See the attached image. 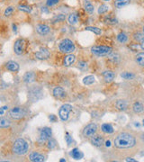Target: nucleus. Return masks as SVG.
<instances>
[{
	"label": "nucleus",
	"instance_id": "obj_4",
	"mask_svg": "<svg viewBox=\"0 0 144 162\" xmlns=\"http://www.w3.org/2000/svg\"><path fill=\"white\" fill-rule=\"evenodd\" d=\"M91 52L98 57L108 56L112 53V48L109 46H105V45L93 46L91 48Z\"/></svg>",
	"mask_w": 144,
	"mask_h": 162
},
{
	"label": "nucleus",
	"instance_id": "obj_36",
	"mask_svg": "<svg viewBox=\"0 0 144 162\" xmlns=\"http://www.w3.org/2000/svg\"><path fill=\"white\" fill-rule=\"evenodd\" d=\"M86 30L91 31V32H95V34H97V35H100L101 34H102V31H101V29H99V28H97V27L88 26V27H86Z\"/></svg>",
	"mask_w": 144,
	"mask_h": 162
},
{
	"label": "nucleus",
	"instance_id": "obj_29",
	"mask_svg": "<svg viewBox=\"0 0 144 162\" xmlns=\"http://www.w3.org/2000/svg\"><path fill=\"white\" fill-rule=\"evenodd\" d=\"M68 22H69V23L71 24V25H74V24L78 23V16L75 14H70L69 15V17H68Z\"/></svg>",
	"mask_w": 144,
	"mask_h": 162
},
{
	"label": "nucleus",
	"instance_id": "obj_6",
	"mask_svg": "<svg viewBox=\"0 0 144 162\" xmlns=\"http://www.w3.org/2000/svg\"><path fill=\"white\" fill-rule=\"evenodd\" d=\"M72 111V105L69 104H65L63 105H61L60 110H59V116H60L61 120L63 122H66L68 119H69L70 113Z\"/></svg>",
	"mask_w": 144,
	"mask_h": 162
},
{
	"label": "nucleus",
	"instance_id": "obj_7",
	"mask_svg": "<svg viewBox=\"0 0 144 162\" xmlns=\"http://www.w3.org/2000/svg\"><path fill=\"white\" fill-rule=\"evenodd\" d=\"M42 95H43V92H42L41 89L38 86L32 87L28 92L29 98L32 102H37L38 100H40L41 98Z\"/></svg>",
	"mask_w": 144,
	"mask_h": 162
},
{
	"label": "nucleus",
	"instance_id": "obj_32",
	"mask_svg": "<svg viewBox=\"0 0 144 162\" xmlns=\"http://www.w3.org/2000/svg\"><path fill=\"white\" fill-rule=\"evenodd\" d=\"M121 77L126 80H130L134 78V75L131 72H123V73H121Z\"/></svg>",
	"mask_w": 144,
	"mask_h": 162
},
{
	"label": "nucleus",
	"instance_id": "obj_26",
	"mask_svg": "<svg viewBox=\"0 0 144 162\" xmlns=\"http://www.w3.org/2000/svg\"><path fill=\"white\" fill-rule=\"evenodd\" d=\"M130 4V0H115L114 5L117 8H122Z\"/></svg>",
	"mask_w": 144,
	"mask_h": 162
},
{
	"label": "nucleus",
	"instance_id": "obj_43",
	"mask_svg": "<svg viewBox=\"0 0 144 162\" xmlns=\"http://www.w3.org/2000/svg\"><path fill=\"white\" fill-rule=\"evenodd\" d=\"M86 67H87V63L86 62H84V61H79V68L84 69V68H86Z\"/></svg>",
	"mask_w": 144,
	"mask_h": 162
},
{
	"label": "nucleus",
	"instance_id": "obj_38",
	"mask_svg": "<svg viewBox=\"0 0 144 162\" xmlns=\"http://www.w3.org/2000/svg\"><path fill=\"white\" fill-rule=\"evenodd\" d=\"M94 5H93L91 3H87L86 5H85V10H86L88 14H92L93 12H94Z\"/></svg>",
	"mask_w": 144,
	"mask_h": 162
},
{
	"label": "nucleus",
	"instance_id": "obj_9",
	"mask_svg": "<svg viewBox=\"0 0 144 162\" xmlns=\"http://www.w3.org/2000/svg\"><path fill=\"white\" fill-rule=\"evenodd\" d=\"M97 125L96 124H89L83 130V135L85 138H92L96 134Z\"/></svg>",
	"mask_w": 144,
	"mask_h": 162
},
{
	"label": "nucleus",
	"instance_id": "obj_35",
	"mask_svg": "<svg viewBox=\"0 0 144 162\" xmlns=\"http://www.w3.org/2000/svg\"><path fill=\"white\" fill-rule=\"evenodd\" d=\"M65 19H66V15L61 14H58L55 16V17L53 18V22L54 23H61V22H63Z\"/></svg>",
	"mask_w": 144,
	"mask_h": 162
},
{
	"label": "nucleus",
	"instance_id": "obj_2",
	"mask_svg": "<svg viewBox=\"0 0 144 162\" xmlns=\"http://www.w3.org/2000/svg\"><path fill=\"white\" fill-rule=\"evenodd\" d=\"M29 149L27 141H25L23 139H17L13 144L12 150L15 155L22 156L26 154Z\"/></svg>",
	"mask_w": 144,
	"mask_h": 162
},
{
	"label": "nucleus",
	"instance_id": "obj_45",
	"mask_svg": "<svg viewBox=\"0 0 144 162\" xmlns=\"http://www.w3.org/2000/svg\"><path fill=\"white\" fill-rule=\"evenodd\" d=\"M140 47L142 49V50L144 51V39L141 41V43H140Z\"/></svg>",
	"mask_w": 144,
	"mask_h": 162
},
{
	"label": "nucleus",
	"instance_id": "obj_34",
	"mask_svg": "<svg viewBox=\"0 0 144 162\" xmlns=\"http://www.w3.org/2000/svg\"><path fill=\"white\" fill-rule=\"evenodd\" d=\"M18 9L23 12H26V13H31L32 12V8L29 5H18Z\"/></svg>",
	"mask_w": 144,
	"mask_h": 162
},
{
	"label": "nucleus",
	"instance_id": "obj_12",
	"mask_svg": "<svg viewBox=\"0 0 144 162\" xmlns=\"http://www.w3.org/2000/svg\"><path fill=\"white\" fill-rule=\"evenodd\" d=\"M35 78H36V75L34 72L32 71H29V72H26L25 74L23 75V81L24 83L26 84H29V83H32L33 81L35 80Z\"/></svg>",
	"mask_w": 144,
	"mask_h": 162
},
{
	"label": "nucleus",
	"instance_id": "obj_27",
	"mask_svg": "<svg viewBox=\"0 0 144 162\" xmlns=\"http://www.w3.org/2000/svg\"><path fill=\"white\" fill-rule=\"evenodd\" d=\"M95 80H96V78H95V77L94 76H92V75H89V76H87V77H85L84 78V79H83V83L85 84V85H92L93 83L95 82Z\"/></svg>",
	"mask_w": 144,
	"mask_h": 162
},
{
	"label": "nucleus",
	"instance_id": "obj_44",
	"mask_svg": "<svg viewBox=\"0 0 144 162\" xmlns=\"http://www.w3.org/2000/svg\"><path fill=\"white\" fill-rule=\"evenodd\" d=\"M7 108H8L7 106H3V107H1V111H0V115H4V112H5V110H6Z\"/></svg>",
	"mask_w": 144,
	"mask_h": 162
},
{
	"label": "nucleus",
	"instance_id": "obj_49",
	"mask_svg": "<svg viewBox=\"0 0 144 162\" xmlns=\"http://www.w3.org/2000/svg\"><path fill=\"white\" fill-rule=\"evenodd\" d=\"M61 162H66V160L62 159H61Z\"/></svg>",
	"mask_w": 144,
	"mask_h": 162
},
{
	"label": "nucleus",
	"instance_id": "obj_25",
	"mask_svg": "<svg viewBox=\"0 0 144 162\" xmlns=\"http://www.w3.org/2000/svg\"><path fill=\"white\" fill-rule=\"evenodd\" d=\"M104 22L108 23V24H116L117 23V19L112 14H108V15H105L104 17Z\"/></svg>",
	"mask_w": 144,
	"mask_h": 162
},
{
	"label": "nucleus",
	"instance_id": "obj_39",
	"mask_svg": "<svg viewBox=\"0 0 144 162\" xmlns=\"http://www.w3.org/2000/svg\"><path fill=\"white\" fill-rule=\"evenodd\" d=\"M133 38L136 42H141V41L144 39V34H141V32H136V34H133Z\"/></svg>",
	"mask_w": 144,
	"mask_h": 162
},
{
	"label": "nucleus",
	"instance_id": "obj_48",
	"mask_svg": "<svg viewBox=\"0 0 144 162\" xmlns=\"http://www.w3.org/2000/svg\"><path fill=\"white\" fill-rule=\"evenodd\" d=\"M13 30H14V32H16V26L14 25V24L13 25Z\"/></svg>",
	"mask_w": 144,
	"mask_h": 162
},
{
	"label": "nucleus",
	"instance_id": "obj_8",
	"mask_svg": "<svg viewBox=\"0 0 144 162\" xmlns=\"http://www.w3.org/2000/svg\"><path fill=\"white\" fill-rule=\"evenodd\" d=\"M26 113H25V111L23 108L20 107V106H14L13 108L10 109L9 112V115L11 118L14 119V120H19L22 119Z\"/></svg>",
	"mask_w": 144,
	"mask_h": 162
},
{
	"label": "nucleus",
	"instance_id": "obj_31",
	"mask_svg": "<svg viewBox=\"0 0 144 162\" xmlns=\"http://www.w3.org/2000/svg\"><path fill=\"white\" fill-rule=\"evenodd\" d=\"M14 11V6H8L4 12V15L6 16V17H9V16H11L13 14Z\"/></svg>",
	"mask_w": 144,
	"mask_h": 162
},
{
	"label": "nucleus",
	"instance_id": "obj_41",
	"mask_svg": "<svg viewBox=\"0 0 144 162\" xmlns=\"http://www.w3.org/2000/svg\"><path fill=\"white\" fill-rule=\"evenodd\" d=\"M59 2H60V0H47L46 5H47V6H53V5H57Z\"/></svg>",
	"mask_w": 144,
	"mask_h": 162
},
{
	"label": "nucleus",
	"instance_id": "obj_50",
	"mask_svg": "<svg viewBox=\"0 0 144 162\" xmlns=\"http://www.w3.org/2000/svg\"><path fill=\"white\" fill-rule=\"evenodd\" d=\"M103 1H105V2H106V1H110V0H103Z\"/></svg>",
	"mask_w": 144,
	"mask_h": 162
},
{
	"label": "nucleus",
	"instance_id": "obj_46",
	"mask_svg": "<svg viewBox=\"0 0 144 162\" xmlns=\"http://www.w3.org/2000/svg\"><path fill=\"white\" fill-rule=\"evenodd\" d=\"M125 160H126V161H132V162H136V160L133 159H132V158H127Z\"/></svg>",
	"mask_w": 144,
	"mask_h": 162
},
{
	"label": "nucleus",
	"instance_id": "obj_22",
	"mask_svg": "<svg viewBox=\"0 0 144 162\" xmlns=\"http://www.w3.org/2000/svg\"><path fill=\"white\" fill-rule=\"evenodd\" d=\"M135 61L141 67H144V52L138 53L135 56Z\"/></svg>",
	"mask_w": 144,
	"mask_h": 162
},
{
	"label": "nucleus",
	"instance_id": "obj_23",
	"mask_svg": "<svg viewBox=\"0 0 144 162\" xmlns=\"http://www.w3.org/2000/svg\"><path fill=\"white\" fill-rule=\"evenodd\" d=\"M101 129H102V132L107 134L113 133L114 132V128L111 124H104L102 126H101Z\"/></svg>",
	"mask_w": 144,
	"mask_h": 162
},
{
	"label": "nucleus",
	"instance_id": "obj_37",
	"mask_svg": "<svg viewBox=\"0 0 144 162\" xmlns=\"http://www.w3.org/2000/svg\"><path fill=\"white\" fill-rule=\"evenodd\" d=\"M47 145H48L49 149H50V150H53L54 148H56V146H57V142H56V141H55V140H53V139H52V138H50V139H49V140H48Z\"/></svg>",
	"mask_w": 144,
	"mask_h": 162
},
{
	"label": "nucleus",
	"instance_id": "obj_10",
	"mask_svg": "<svg viewBox=\"0 0 144 162\" xmlns=\"http://www.w3.org/2000/svg\"><path fill=\"white\" fill-rule=\"evenodd\" d=\"M52 134V129H50V128H49V127L42 128L40 131L39 141H41V142H45L46 141L50 139Z\"/></svg>",
	"mask_w": 144,
	"mask_h": 162
},
{
	"label": "nucleus",
	"instance_id": "obj_40",
	"mask_svg": "<svg viewBox=\"0 0 144 162\" xmlns=\"http://www.w3.org/2000/svg\"><path fill=\"white\" fill-rule=\"evenodd\" d=\"M65 141H66V142H67V144L68 145H71V143L73 142V139H72V137H71V135L69 133V132H66L65 133Z\"/></svg>",
	"mask_w": 144,
	"mask_h": 162
},
{
	"label": "nucleus",
	"instance_id": "obj_14",
	"mask_svg": "<svg viewBox=\"0 0 144 162\" xmlns=\"http://www.w3.org/2000/svg\"><path fill=\"white\" fill-rule=\"evenodd\" d=\"M102 75H103L104 79L105 80V82L107 83L112 82L115 78V73L112 70H105L102 73Z\"/></svg>",
	"mask_w": 144,
	"mask_h": 162
},
{
	"label": "nucleus",
	"instance_id": "obj_42",
	"mask_svg": "<svg viewBox=\"0 0 144 162\" xmlns=\"http://www.w3.org/2000/svg\"><path fill=\"white\" fill-rule=\"evenodd\" d=\"M49 119H50V122H52V123H55V122L57 121V117L54 115H49Z\"/></svg>",
	"mask_w": 144,
	"mask_h": 162
},
{
	"label": "nucleus",
	"instance_id": "obj_17",
	"mask_svg": "<svg viewBox=\"0 0 144 162\" xmlns=\"http://www.w3.org/2000/svg\"><path fill=\"white\" fill-rule=\"evenodd\" d=\"M76 60V56L73 54H68L63 58V65L66 67L71 66Z\"/></svg>",
	"mask_w": 144,
	"mask_h": 162
},
{
	"label": "nucleus",
	"instance_id": "obj_20",
	"mask_svg": "<svg viewBox=\"0 0 144 162\" xmlns=\"http://www.w3.org/2000/svg\"><path fill=\"white\" fill-rule=\"evenodd\" d=\"M127 106H128V104L125 100H117L115 102V107L119 110V111H124L127 109Z\"/></svg>",
	"mask_w": 144,
	"mask_h": 162
},
{
	"label": "nucleus",
	"instance_id": "obj_24",
	"mask_svg": "<svg viewBox=\"0 0 144 162\" xmlns=\"http://www.w3.org/2000/svg\"><path fill=\"white\" fill-rule=\"evenodd\" d=\"M71 156L73 159H81L83 158V153L79 150V149H73L72 151H71Z\"/></svg>",
	"mask_w": 144,
	"mask_h": 162
},
{
	"label": "nucleus",
	"instance_id": "obj_11",
	"mask_svg": "<svg viewBox=\"0 0 144 162\" xmlns=\"http://www.w3.org/2000/svg\"><path fill=\"white\" fill-rule=\"evenodd\" d=\"M29 159L33 162H42L45 160V157L39 152H32L29 155Z\"/></svg>",
	"mask_w": 144,
	"mask_h": 162
},
{
	"label": "nucleus",
	"instance_id": "obj_21",
	"mask_svg": "<svg viewBox=\"0 0 144 162\" xmlns=\"http://www.w3.org/2000/svg\"><path fill=\"white\" fill-rule=\"evenodd\" d=\"M132 109H133L134 113H140L144 111V106L141 102H135L132 105Z\"/></svg>",
	"mask_w": 144,
	"mask_h": 162
},
{
	"label": "nucleus",
	"instance_id": "obj_3",
	"mask_svg": "<svg viewBox=\"0 0 144 162\" xmlns=\"http://www.w3.org/2000/svg\"><path fill=\"white\" fill-rule=\"evenodd\" d=\"M59 50L65 54H70L76 50V46L72 41L70 39H64L59 44Z\"/></svg>",
	"mask_w": 144,
	"mask_h": 162
},
{
	"label": "nucleus",
	"instance_id": "obj_5",
	"mask_svg": "<svg viewBox=\"0 0 144 162\" xmlns=\"http://www.w3.org/2000/svg\"><path fill=\"white\" fill-rule=\"evenodd\" d=\"M27 47V42L24 39H18L15 41L14 45V51L17 55H22L24 53Z\"/></svg>",
	"mask_w": 144,
	"mask_h": 162
},
{
	"label": "nucleus",
	"instance_id": "obj_1",
	"mask_svg": "<svg viewBox=\"0 0 144 162\" xmlns=\"http://www.w3.org/2000/svg\"><path fill=\"white\" fill-rule=\"evenodd\" d=\"M114 144L118 149H130L136 144V139L131 133L121 132L115 137Z\"/></svg>",
	"mask_w": 144,
	"mask_h": 162
},
{
	"label": "nucleus",
	"instance_id": "obj_28",
	"mask_svg": "<svg viewBox=\"0 0 144 162\" xmlns=\"http://www.w3.org/2000/svg\"><path fill=\"white\" fill-rule=\"evenodd\" d=\"M10 124H11V122H10V120H8L7 118L2 117L1 119H0V127H1L2 129H3V128L9 127Z\"/></svg>",
	"mask_w": 144,
	"mask_h": 162
},
{
	"label": "nucleus",
	"instance_id": "obj_15",
	"mask_svg": "<svg viewBox=\"0 0 144 162\" xmlns=\"http://www.w3.org/2000/svg\"><path fill=\"white\" fill-rule=\"evenodd\" d=\"M52 94L56 98H64V97L66 96V91L61 86H56L53 89Z\"/></svg>",
	"mask_w": 144,
	"mask_h": 162
},
{
	"label": "nucleus",
	"instance_id": "obj_51",
	"mask_svg": "<svg viewBox=\"0 0 144 162\" xmlns=\"http://www.w3.org/2000/svg\"><path fill=\"white\" fill-rule=\"evenodd\" d=\"M142 123H143V124H142V125L144 126V120H143V122H142Z\"/></svg>",
	"mask_w": 144,
	"mask_h": 162
},
{
	"label": "nucleus",
	"instance_id": "obj_30",
	"mask_svg": "<svg viewBox=\"0 0 144 162\" xmlns=\"http://www.w3.org/2000/svg\"><path fill=\"white\" fill-rule=\"evenodd\" d=\"M117 40H118V42L121 43H125L127 42V40H128V37H127V35L124 32H120V34L117 35Z\"/></svg>",
	"mask_w": 144,
	"mask_h": 162
},
{
	"label": "nucleus",
	"instance_id": "obj_13",
	"mask_svg": "<svg viewBox=\"0 0 144 162\" xmlns=\"http://www.w3.org/2000/svg\"><path fill=\"white\" fill-rule=\"evenodd\" d=\"M91 143L93 146H95V147H97V148H100L102 147L103 144H104V138L103 136H100V135H97V136H94L91 139Z\"/></svg>",
	"mask_w": 144,
	"mask_h": 162
},
{
	"label": "nucleus",
	"instance_id": "obj_19",
	"mask_svg": "<svg viewBox=\"0 0 144 162\" xmlns=\"http://www.w3.org/2000/svg\"><path fill=\"white\" fill-rule=\"evenodd\" d=\"M6 69L12 72H17L19 70V64L15 61H8L6 64Z\"/></svg>",
	"mask_w": 144,
	"mask_h": 162
},
{
	"label": "nucleus",
	"instance_id": "obj_18",
	"mask_svg": "<svg viewBox=\"0 0 144 162\" xmlns=\"http://www.w3.org/2000/svg\"><path fill=\"white\" fill-rule=\"evenodd\" d=\"M36 31L41 35H46L50 32V29L48 25H46V24H38L36 26Z\"/></svg>",
	"mask_w": 144,
	"mask_h": 162
},
{
	"label": "nucleus",
	"instance_id": "obj_47",
	"mask_svg": "<svg viewBox=\"0 0 144 162\" xmlns=\"http://www.w3.org/2000/svg\"><path fill=\"white\" fill-rule=\"evenodd\" d=\"M105 146H106V147H110V146H111V142H110V141H107L105 142Z\"/></svg>",
	"mask_w": 144,
	"mask_h": 162
},
{
	"label": "nucleus",
	"instance_id": "obj_52",
	"mask_svg": "<svg viewBox=\"0 0 144 162\" xmlns=\"http://www.w3.org/2000/svg\"><path fill=\"white\" fill-rule=\"evenodd\" d=\"M143 32H144V26H143Z\"/></svg>",
	"mask_w": 144,
	"mask_h": 162
},
{
	"label": "nucleus",
	"instance_id": "obj_16",
	"mask_svg": "<svg viewBox=\"0 0 144 162\" xmlns=\"http://www.w3.org/2000/svg\"><path fill=\"white\" fill-rule=\"evenodd\" d=\"M50 52H49V51H47L46 49H43V50H41V51H37L36 53H35V57L38 59V60H47V59H49L50 58Z\"/></svg>",
	"mask_w": 144,
	"mask_h": 162
},
{
	"label": "nucleus",
	"instance_id": "obj_33",
	"mask_svg": "<svg viewBox=\"0 0 144 162\" xmlns=\"http://www.w3.org/2000/svg\"><path fill=\"white\" fill-rule=\"evenodd\" d=\"M109 10V5H101L98 8V14H103L105 13H106Z\"/></svg>",
	"mask_w": 144,
	"mask_h": 162
}]
</instances>
